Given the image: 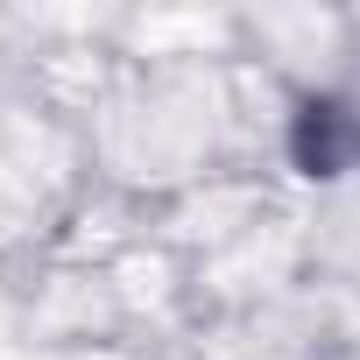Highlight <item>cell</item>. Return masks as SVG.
<instances>
[]
</instances>
